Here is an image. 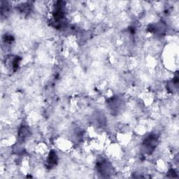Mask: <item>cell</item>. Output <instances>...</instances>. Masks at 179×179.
Segmentation results:
<instances>
[{"instance_id":"1","label":"cell","mask_w":179,"mask_h":179,"mask_svg":"<svg viewBox=\"0 0 179 179\" xmlns=\"http://www.w3.org/2000/svg\"><path fill=\"white\" fill-rule=\"evenodd\" d=\"M57 162V157L55 152L51 151L48 155V164L50 166H53L55 165V164H56Z\"/></svg>"}]
</instances>
